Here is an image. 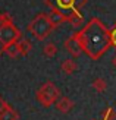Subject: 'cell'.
<instances>
[{
	"label": "cell",
	"instance_id": "1",
	"mask_svg": "<svg viewBox=\"0 0 116 120\" xmlns=\"http://www.w3.org/2000/svg\"><path fill=\"white\" fill-rule=\"evenodd\" d=\"M74 35L79 41V44H81L82 53H85L93 60H99L112 47L109 28L99 18H91Z\"/></svg>",
	"mask_w": 116,
	"mask_h": 120
},
{
	"label": "cell",
	"instance_id": "2",
	"mask_svg": "<svg viewBox=\"0 0 116 120\" xmlns=\"http://www.w3.org/2000/svg\"><path fill=\"white\" fill-rule=\"evenodd\" d=\"M21 37L22 32L13 23L12 16L6 12H0V56L3 54L6 45L16 43Z\"/></svg>",
	"mask_w": 116,
	"mask_h": 120
},
{
	"label": "cell",
	"instance_id": "3",
	"mask_svg": "<svg viewBox=\"0 0 116 120\" xmlns=\"http://www.w3.org/2000/svg\"><path fill=\"white\" fill-rule=\"evenodd\" d=\"M28 32L34 35V38H37L38 41H44L48 35H50L53 32V26H52V23L48 22L47 19V13H38V15H35L32 18V21L28 23Z\"/></svg>",
	"mask_w": 116,
	"mask_h": 120
},
{
	"label": "cell",
	"instance_id": "4",
	"mask_svg": "<svg viewBox=\"0 0 116 120\" xmlns=\"http://www.w3.org/2000/svg\"><path fill=\"white\" fill-rule=\"evenodd\" d=\"M35 98L38 100V103L43 107H50L53 104H56V101L60 98V91L53 82L48 81L46 83H43V85L37 89Z\"/></svg>",
	"mask_w": 116,
	"mask_h": 120
},
{
	"label": "cell",
	"instance_id": "5",
	"mask_svg": "<svg viewBox=\"0 0 116 120\" xmlns=\"http://www.w3.org/2000/svg\"><path fill=\"white\" fill-rule=\"evenodd\" d=\"M88 0H44V3L50 8V10H59L68 18L72 12L81 10Z\"/></svg>",
	"mask_w": 116,
	"mask_h": 120
},
{
	"label": "cell",
	"instance_id": "6",
	"mask_svg": "<svg viewBox=\"0 0 116 120\" xmlns=\"http://www.w3.org/2000/svg\"><path fill=\"white\" fill-rule=\"evenodd\" d=\"M63 47H65V50L68 51L72 57H78V56L82 54L81 44H79V41L76 40L75 35H71L69 38H66V41L63 43Z\"/></svg>",
	"mask_w": 116,
	"mask_h": 120
},
{
	"label": "cell",
	"instance_id": "7",
	"mask_svg": "<svg viewBox=\"0 0 116 120\" xmlns=\"http://www.w3.org/2000/svg\"><path fill=\"white\" fill-rule=\"evenodd\" d=\"M47 19L52 23L53 28H57V26H60L62 23H65L66 21H68V18H66L63 13H60L59 10H50L47 13Z\"/></svg>",
	"mask_w": 116,
	"mask_h": 120
},
{
	"label": "cell",
	"instance_id": "8",
	"mask_svg": "<svg viewBox=\"0 0 116 120\" xmlns=\"http://www.w3.org/2000/svg\"><path fill=\"white\" fill-rule=\"evenodd\" d=\"M74 105H75V103H74V100H71L69 97H60L57 101H56V109H57V111H60V113H69L72 109H74Z\"/></svg>",
	"mask_w": 116,
	"mask_h": 120
},
{
	"label": "cell",
	"instance_id": "9",
	"mask_svg": "<svg viewBox=\"0 0 116 120\" xmlns=\"http://www.w3.org/2000/svg\"><path fill=\"white\" fill-rule=\"evenodd\" d=\"M66 22H69L74 28H81V26H84V16L81 13V10L72 12V13L68 16V21H66Z\"/></svg>",
	"mask_w": 116,
	"mask_h": 120
},
{
	"label": "cell",
	"instance_id": "10",
	"mask_svg": "<svg viewBox=\"0 0 116 120\" xmlns=\"http://www.w3.org/2000/svg\"><path fill=\"white\" fill-rule=\"evenodd\" d=\"M16 47H18V51H19V56H28L32 49L31 43L27 38H22V37L16 41Z\"/></svg>",
	"mask_w": 116,
	"mask_h": 120
},
{
	"label": "cell",
	"instance_id": "11",
	"mask_svg": "<svg viewBox=\"0 0 116 120\" xmlns=\"http://www.w3.org/2000/svg\"><path fill=\"white\" fill-rule=\"evenodd\" d=\"M60 69H62V72L65 75H72L78 69V64L74 59H66V60H63V63L60 64Z\"/></svg>",
	"mask_w": 116,
	"mask_h": 120
},
{
	"label": "cell",
	"instance_id": "12",
	"mask_svg": "<svg viewBox=\"0 0 116 120\" xmlns=\"http://www.w3.org/2000/svg\"><path fill=\"white\" fill-rule=\"evenodd\" d=\"M18 119H19V114L13 107H10V104L6 107V110L0 116V120H18Z\"/></svg>",
	"mask_w": 116,
	"mask_h": 120
},
{
	"label": "cell",
	"instance_id": "13",
	"mask_svg": "<svg viewBox=\"0 0 116 120\" xmlns=\"http://www.w3.org/2000/svg\"><path fill=\"white\" fill-rule=\"evenodd\" d=\"M57 53V47L54 43H46V45L43 47V54L46 57H54Z\"/></svg>",
	"mask_w": 116,
	"mask_h": 120
},
{
	"label": "cell",
	"instance_id": "14",
	"mask_svg": "<svg viewBox=\"0 0 116 120\" xmlns=\"http://www.w3.org/2000/svg\"><path fill=\"white\" fill-rule=\"evenodd\" d=\"M91 86H93L97 92H104L106 88H107V83H106V81L103 79V78H96L93 81V83H91Z\"/></svg>",
	"mask_w": 116,
	"mask_h": 120
},
{
	"label": "cell",
	"instance_id": "15",
	"mask_svg": "<svg viewBox=\"0 0 116 120\" xmlns=\"http://www.w3.org/2000/svg\"><path fill=\"white\" fill-rule=\"evenodd\" d=\"M3 53H6L10 59H16L18 56H19V51H18V47H16V43H12L9 45H6L4 47V50Z\"/></svg>",
	"mask_w": 116,
	"mask_h": 120
},
{
	"label": "cell",
	"instance_id": "16",
	"mask_svg": "<svg viewBox=\"0 0 116 120\" xmlns=\"http://www.w3.org/2000/svg\"><path fill=\"white\" fill-rule=\"evenodd\" d=\"M116 119V111L112 107H107V109L103 110L101 113V120H115Z\"/></svg>",
	"mask_w": 116,
	"mask_h": 120
},
{
	"label": "cell",
	"instance_id": "17",
	"mask_svg": "<svg viewBox=\"0 0 116 120\" xmlns=\"http://www.w3.org/2000/svg\"><path fill=\"white\" fill-rule=\"evenodd\" d=\"M109 35H110V45L116 49V22L113 23V26L109 29Z\"/></svg>",
	"mask_w": 116,
	"mask_h": 120
},
{
	"label": "cell",
	"instance_id": "18",
	"mask_svg": "<svg viewBox=\"0 0 116 120\" xmlns=\"http://www.w3.org/2000/svg\"><path fill=\"white\" fill-rule=\"evenodd\" d=\"M9 105V103H8V101H4L2 97H0V116H2V113L6 110V107H8Z\"/></svg>",
	"mask_w": 116,
	"mask_h": 120
},
{
	"label": "cell",
	"instance_id": "19",
	"mask_svg": "<svg viewBox=\"0 0 116 120\" xmlns=\"http://www.w3.org/2000/svg\"><path fill=\"white\" fill-rule=\"evenodd\" d=\"M112 64H113V68L116 69V54L113 56V59H112Z\"/></svg>",
	"mask_w": 116,
	"mask_h": 120
}]
</instances>
